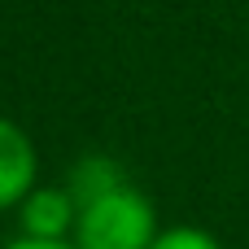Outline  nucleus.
<instances>
[{"label":"nucleus","mask_w":249,"mask_h":249,"mask_svg":"<svg viewBox=\"0 0 249 249\" xmlns=\"http://www.w3.org/2000/svg\"><path fill=\"white\" fill-rule=\"evenodd\" d=\"M158 232L162 228H158L153 201L123 179L118 188L79 206L74 245L79 249H149L158 241Z\"/></svg>","instance_id":"1"},{"label":"nucleus","mask_w":249,"mask_h":249,"mask_svg":"<svg viewBox=\"0 0 249 249\" xmlns=\"http://www.w3.org/2000/svg\"><path fill=\"white\" fill-rule=\"evenodd\" d=\"M22 219V236L35 241H74V223H79V201L70 188H31L18 206Z\"/></svg>","instance_id":"2"},{"label":"nucleus","mask_w":249,"mask_h":249,"mask_svg":"<svg viewBox=\"0 0 249 249\" xmlns=\"http://www.w3.org/2000/svg\"><path fill=\"white\" fill-rule=\"evenodd\" d=\"M35 171H39V158L31 136L18 123L0 118V210L22 206V197L35 188Z\"/></svg>","instance_id":"3"},{"label":"nucleus","mask_w":249,"mask_h":249,"mask_svg":"<svg viewBox=\"0 0 249 249\" xmlns=\"http://www.w3.org/2000/svg\"><path fill=\"white\" fill-rule=\"evenodd\" d=\"M149 249H223L206 228H193V223H179V228H162L158 241Z\"/></svg>","instance_id":"4"},{"label":"nucleus","mask_w":249,"mask_h":249,"mask_svg":"<svg viewBox=\"0 0 249 249\" xmlns=\"http://www.w3.org/2000/svg\"><path fill=\"white\" fill-rule=\"evenodd\" d=\"M4 249H79L74 241H35V236H18V241H9Z\"/></svg>","instance_id":"5"}]
</instances>
